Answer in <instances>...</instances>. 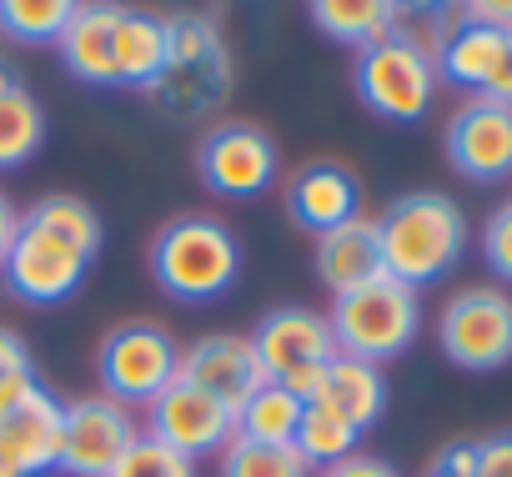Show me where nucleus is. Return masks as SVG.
I'll return each mask as SVG.
<instances>
[{
	"label": "nucleus",
	"instance_id": "obj_1",
	"mask_svg": "<svg viewBox=\"0 0 512 477\" xmlns=\"http://www.w3.org/2000/svg\"><path fill=\"white\" fill-rule=\"evenodd\" d=\"M382 272L402 287L442 282L467 252V216L442 191H407L377 216Z\"/></svg>",
	"mask_w": 512,
	"mask_h": 477
},
{
	"label": "nucleus",
	"instance_id": "obj_2",
	"mask_svg": "<svg viewBox=\"0 0 512 477\" xmlns=\"http://www.w3.org/2000/svg\"><path fill=\"white\" fill-rule=\"evenodd\" d=\"M151 277L171 302L206 307L241 282V242L221 216H171L151 242Z\"/></svg>",
	"mask_w": 512,
	"mask_h": 477
},
{
	"label": "nucleus",
	"instance_id": "obj_3",
	"mask_svg": "<svg viewBox=\"0 0 512 477\" xmlns=\"http://www.w3.org/2000/svg\"><path fill=\"white\" fill-rule=\"evenodd\" d=\"M166 26H171L166 61L146 96L171 121H196V116L221 111L231 96V81H236V61H231L221 26L196 11H176V16H166Z\"/></svg>",
	"mask_w": 512,
	"mask_h": 477
},
{
	"label": "nucleus",
	"instance_id": "obj_4",
	"mask_svg": "<svg viewBox=\"0 0 512 477\" xmlns=\"http://www.w3.org/2000/svg\"><path fill=\"white\" fill-rule=\"evenodd\" d=\"M327 327H332V342H337L342 357H362V362H377L382 367V362L402 357L417 342L422 302H417L412 287H402L397 277L382 272L377 282L332 297Z\"/></svg>",
	"mask_w": 512,
	"mask_h": 477
},
{
	"label": "nucleus",
	"instance_id": "obj_5",
	"mask_svg": "<svg viewBox=\"0 0 512 477\" xmlns=\"http://www.w3.org/2000/svg\"><path fill=\"white\" fill-rule=\"evenodd\" d=\"M352 86H357V101L382 116V121H422L432 111V96H437V56L432 46H422L417 36H402V31H387L382 41L362 46L357 51V66H352Z\"/></svg>",
	"mask_w": 512,
	"mask_h": 477
},
{
	"label": "nucleus",
	"instance_id": "obj_6",
	"mask_svg": "<svg viewBox=\"0 0 512 477\" xmlns=\"http://www.w3.org/2000/svg\"><path fill=\"white\" fill-rule=\"evenodd\" d=\"M96 377H101V397H116L121 407L151 402L181 377V347L156 322H121L101 337Z\"/></svg>",
	"mask_w": 512,
	"mask_h": 477
},
{
	"label": "nucleus",
	"instance_id": "obj_7",
	"mask_svg": "<svg viewBox=\"0 0 512 477\" xmlns=\"http://www.w3.org/2000/svg\"><path fill=\"white\" fill-rule=\"evenodd\" d=\"M277 171H282V151L272 131H262L256 121H216L196 141V176L216 196L231 201L267 196L277 186Z\"/></svg>",
	"mask_w": 512,
	"mask_h": 477
},
{
	"label": "nucleus",
	"instance_id": "obj_8",
	"mask_svg": "<svg viewBox=\"0 0 512 477\" xmlns=\"http://www.w3.org/2000/svg\"><path fill=\"white\" fill-rule=\"evenodd\" d=\"M442 357L462 372H497L512 362V297L502 287H462L437 317Z\"/></svg>",
	"mask_w": 512,
	"mask_h": 477
},
{
	"label": "nucleus",
	"instance_id": "obj_9",
	"mask_svg": "<svg viewBox=\"0 0 512 477\" xmlns=\"http://www.w3.org/2000/svg\"><path fill=\"white\" fill-rule=\"evenodd\" d=\"M251 347H256V362H262L267 382H282L302 402L312 397L322 367L337 357L332 327L312 307H277V312H267L262 327L251 332Z\"/></svg>",
	"mask_w": 512,
	"mask_h": 477
},
{
	"label": "nucleus",
	"instance_id": "obj_10",
	"mask_svg": "<svg viewBox=\"0 0 512 477\" xmlns=\"http://www.w3.org/2000/svg\"><path fill=\"white\" fill-rule=\"evenodd\" d=\"M91 272V257H81L76 247H66L61 236L31 226L21 216V231L16 242L6 252V262H0V282H6V292L26 307H61L81 292Z\"/></svg>",
	"mask_w": 512,
	"mask_h": 477
},
{
	"label": "nucleus",
	"instance_id": "obj_11",
	"mask_svg": "<svg viewBox=\"0 0 512 477\" xmlns=\"http://www.w3.org/2000/svg\"><path fill=\"white\" fill-rule=\"evenodd\" d=\"M136 437H141V427H136L131 407H121L116 397H76V402H66L56 472H66V477H111V467L126 457V447Z\"/></svg>",
	"mask_w": 512,
	"mask_h": 477
},
{
	"label": "nucleus",
	"instance_id": "obj_12",
	"mask_svg": "<svg viewBox=\"0 0 512 477\" xmlns=\"http://www.w3.org/2000/svg\"><path fill=\"white\" fill-rule=\"evenodd\" d=\"M151 422H146V432L151 437H161L166 447H176L181 457H211V452H221L231 437H236V412L221 402V397H211V392H201L196 382H186V377H176L166 392H156L151 402Z\"/></svg>",
	"mask_w": 512,
	"mask_h": 477
},
{
	"label": "nucleus",
	"instance_id": "obj_13",
	"mask_svg": "<svg viewBox=\"0 0 512 477\" xmlns=\"http://www.w3.org/2000/svg\"><path fill=\"white\" fill-rule=\"evenodd\" d=\"M447 161L467 181H507L512 176V106L472 96L447 121Z\"/></svg>",
	"mask_w": 512,
	"mask_h": 477
},
{
	"label": "nucleus",
	"instance_id": "obj_14",
	"mask_svg": "<svg viewBox=\"0 0 512 477\" xmlns=\"http://www.w3.org/2000/svg\"><path fill=\"white\" fill-rule=\"evenodd\" d=\"M181 377L196 382L201 392L221 397L231 412L256 387H267V372L256 362L251 337H236V332H211V337H196L191 347H181Z\"/></svg>",
	"mask_w": 512,
	"mask_h": 477
},
{
	"label": "nucleus",
	"instance_id": "obj_15",
	"mask_svg": "<svg viewBox=\"0 0 512 477\" xmlns=\"http://www.w3.org/2000/svg\"><path fill=\"white\" fill-rule=\"evenodd\" d=\"M287 216L302 231L327 236V231H337V226L362 216V181L342 161H307L287 181Z\"/></svg>",
	"mask_w": 512,
	"mask_h": 477
},
{
	"label": "nucleus",
	"instance_id": "obj_16",
	"mask_svg": "<svg viewBox=\"0 0 512 477\" xmlns=\"http://www.w3.org/2000/svg\"><path fill=\"white\" fill-rule=\"evenodd\" d=\"M121 11L116 0H81V11L71 16V26L61 31L56 51L66 61V71L86 86H116V31H121Z\"/></svg>",
	"mask_w": 512,
	"mask_h": 477
},
{
	"label": "nucleus",
	"instance_id": "obj_17",
	"mask_svg": "<svg viewBox=\"0 0 512 477\" xmlns=\"http://www.w3.org/2000/svg\"><path fill=\"white\" fill-rule=\"evenodd\" d=\"M307 402H317V407L337 412L347 427L367 432V427H377V417L387 412V377H382L377 362H362V357H342V352H337V357L322 367V377H317V387H312Z\"/></svg>",
	"mask_w": 512,
	"mask_h": 477
},
{
	"label": "nucleus",
	"instance_id": "obj_18",
	"mask_svg": "<svg viewBox=\"0 0 512 477\" xmlns=\"http://www.w3.org/2000/svg\"><path fill=\"white\" fill-rule=\"evenodd\" d=\"M61 422H66V402L41 382L6 422H0V447H6L31 477L56 472V452H61Z\"/></svg>",
	"mask_w": 512,
	"mask_h": 477
},
{
	"label": "nucleus",
	"instance_id": "obj_19",
	"mask_svg": "<svg viewBox=\"0 0 512 477\" xmlns=\"http://www.w3.org/2000/svg\"><path fill=\"white\" fill-rule=\"evenodd\" d=\"M317 277L332 297L367 287L382 277V247H377V221L357 216L327 236H317Z\"/></svg>",
	"mask_w": 512,
	"mask_h": 477
},
{
	"label": "nucleus",
	"instance_id": "obj_20",
	"mask_svg": "<svg viewBox=\"0 0 512 477\" xmlns=\"http://www.w3.org/2000/svg\"><path fill=\"white\" fill-rule=\"evenodd\" d=\"M502 46H507V31L497 26H482V21H457L437 46V76L462 86V91H487V81L497 76V61H502Z\"/></svg>",
	"mask_w": 512,
	"mask_h": 477
},
{
	"label": "nucleus",
	"instance_id": "obj_21",
	"mask_svg": "<svg viewBox=\"0 0 512 477\" xmlns=\"http://www.w3.org/2000/svg\"><path fill=\"white\" fill-rule=\"evenodd\" d=\"M166 16L156 11H136L126 6L121 11V31H116V86L126 91H151L161 61H166Z\"/></svg>",
	"mask_w": 512,
	"mask_h": 477
},
{
	"label": "nucleus",
	"instance_id": "obj_22",
	"mask_svg": "<svg viewBox=\"0 0 512 477\" xmlns=\"http://www.w3.org/2000/svg\"><path fill=\"white\" fill-rule=\"evenodd\" d=\"M46 141V111L16 76L0 81V171L26 166Z\"/></svg>",
	"mask_w": 512,
	"mask_h": 477
},
{
	"label": "nucleus",
	"instance_id": "obj_23",
	"mask_svg": "<svg viewBox=\"0 0 512 477\" xmlns=\"http://www.w3.org/2000/svg\"><path fill=\"white\" fill-rule=\"evenodd\" d=\"M307 16L327 41L357 46V51L382 41L387 31H397L392 26V0H307Z\"/></svg>",
	"mask_w": 512,
	"mask_h": 477
},
{
	"label": "nucleus",
	"instance_id": "obj_24",
	"mask_svg": "<svg viewBox=\"0 0 512 477\" xmlns=\"http://www.w3.org/2000/svg\"><path fill=\"white\" fill-rule=\"evenodd\" d=\"M302 397L287 392L282 382H267L256 387L241 407H236V437H251V442H292L297 437V422H302Z\"/></svg>",
	"mask_w": 512,
	"mask_h": 477
},
{
	"label": "nucleus",
	"instance_id": "obj_25",
	"mask_svg": "<svg viewBox=\"0 0 512 477\" xmlns=\"http://www.w3.org/2000/svg\"><path fill=\"white\" fill-rule=\"evenodd\" d=\"M31 226H41V231H51V236H61L66 247H76L81 257H91L96 262V252H101V216H96V206L91 201H81V196H66V191H56V196H41L31 211H21Z\"/></svg>",
	"mask_w": 512,
	"mask_h": 477
},
{
	"label": "nucleus",
	"instance_id": "obj_26",
	"mask_svg": "<svg viewBox=\"0 0 512 477\" xmlns=\"http://www.w3.org/2000/svg\"><path fill=\"white\" fill-rule=\"evenodd\" d=\"M81 0H0V36L16 46H56Z\"/></svg>",
	"mask_w": 512,
	"mask_h": 477
},
{
	"label": "nucleus",
	"instance_id": "obj_27",
	"mask_svg": "<svg viewBox=\"0 0 512 477\" xmlns=\"http://www.w3.org/2000/svg\"><path fill=\"white\" fill-rule=\"evenodd\" d=\"M357 442H362V432H357V427H347L337 412H327V407H317V402H307V407H302V422H297L292 447L307 457V467H312V472H322V467H332V462L352 457V452H357Z\"/></svg>",
	"mask_w": 512,
	"mask_h": 477
},
{
	"label": "nucleus",
	"instance_id": "obj_28",
	"mask_svg": "<svg viewBox=\"0 0 512 477\" xmlns=\"http://www.w3.org/2000/svg\"><path fill=\"white\" fill-rule=\"evenodd\" d=\"M221 477H312V467H307V457L292 442L231 437L221 447Z\"/></svg>",
	"mask_w": 512,
	"mask_h": 477
},
{
	"label": "nucleus",
	"instance_id": "obj_29",
	"mask_svg": "<svg viewBox=\"0 0 512 477\" xmlns=\"http://www.w3.org/2000/svg\"><path fill=\"white\" fill-rule=\"evenodd\" d=\"M462 21V0H392V26L402 36H417L422 46H437Z\"/></svg>",
	"mask_w": 512,
	"mask_h": 477
},
{
	"label": "nucleus",
	"instance_id": "obj_30",
	"mask_svg": "<svg viewBox=\"0 0 512 477\" xmlns=\"http://www.w3.org/2000/svg\"><path fill=\"white\" fill-rule=\"evenodd\" d=\"M111 477H196V462L181 457L176 447H166L161 437L141 432V437L126 447V457L111 467Z\"/></svg>",
	"mask_w": 512,
	"mask_h": 477
},
{
	"label": "nucleus",
	"instance_id": "obj_31",
	"mask_svg": "<svg viewBox=\"0 0 512 477\" xmlns=\"http://www.w3.org/2000/svg\"><path fill=\"white\" fill-rule=\"evenodd\" d=\"M482 257H487V267L502 282H512V201H502L487 216V226H482Z\"/></svg>",
	"mask_w": 512,
	"mask_h": 477
},
{
	"label": "nucleus",
	"instance_id": "obj_32",
	"mask_svg": "<svg viewBox=\"0 0 512 477\" xmlns=\"http://www.w3.org/2000/svg\"><path fill=\"white\" fill-rule=\"evenodd\" d=\"M427 477H477V442H447L432 457Z\"/></svg>",
	"mask_w": 512,
	"mask_h": 477
},
{
	"label": "nucleus",
	"instance_id": "obj_33",
	"mask_svg": "<svg viewBox=\"0 0 512 477\" xmlns=\"http://www.w3.org/2000/svg\"><path fill=\"white\" fill-rule=\"evenodd\" d=\"M477 477H512V432L477 442Z\"/></svg>",
	"mask_w": 512,
	"mask_h": 477
},
{
	"label": "nucleus",
	"instance_id": "obj_34",
	"mask_svg": "<svg viewBox=\"0 0 512 477\" xmlns=\"http://www.w3.org/2000/svg\"><path fill=\"white\" fill-rule=\"evenodd\" d=\"M317 477H402L392 462H382V457H372V452H352V457H342V462H332V467H322Z\"/></svg>",
	"mask_w": 512,
	"mask_h": 477
},
{
	"label": "nucleus",
	"instance_id": "obj_35",
	"mask_svg": "<svg viewBox=\"0 0 512 477\" xmlns=\"http://www.w3.org/2000/svg\"><path fill=\"white\" fill-rule=\"evenodd\" d=\"M26 367H36V362H31L26 337H21V332H11V327H0V382L16 377V372H26Z\"/></svg>",
	"mask_w": 512,
	"mask_h": 477
},
{
	"label": "nucleus",
	"instance_id": "obj_36",
	"mask_svg": "<svg viewBox=\"0 0 512 477\" xmlns=\"http://www.w3.org/2000/svg\"><path fill=\"white\" fill-rule=\"evenodd\" d=\"M36 387H41V372H36V367H26V372H16V377L0 382V422H6V417H11Z\"/></svg>",
	"mask_w": 512,
	"mask_h": 477
},
{
	"label": "nucleus",
	"instance_id": "obj_37",
	"mask_svg": "<svg viewBox=\"0 0 512 477\" xmlns=\"http://www.w3.org/2000/svg\"><path fill=\"white\" fill-rule=\"evenodd\" d=\"M462 21H482V26L512 31V0H462Z\"/></svg>",
	"mask_w": 512,
	"mask_h": 477
},
{
	"label": "nucleus",
	"instance_id": "obj_38",
	"mask_svg": "<svg viewBox=\"0 0 512 477\" xmlns=\"http://www.w3.org/2000/svg\"><path fill=\"white\" fill-rule=\"evenodd\" d=\"M487 101H502V106H512V31H507V46H502V61H497V76L487 81V91H482Z\"/></svg>",
	"mask_w": 512,
	"mask_h": 477
},
{
	"label": "nucleus",
	"instance_id": "obj_39",
	"mask_svg": "<svg viewBox=\"0 0 512 477\" xmlns=\"http://www.w3.org/2000/svg\"><path fill=\"white\" fill-rule=\"evenodd\" d=\"M16 231H21V211L0 196V262H6V252H11V242H16Z\"/></svg>",
	"mask_w": 512,
	"mask_h": 477
},
{
	"label": "nucleus",
	"instance_id": "obj_40",
	"mask_svg": "<svg viewBox=\"0 0 512 477\" xmlns=\"http://www.w3.org/2000/svg\"><path fill=\"white\" fill-rule=\"evenodd\" d=\"M0 477H31V472H26V467H21V462L6 452V447H0Z\"/></svg>",
	"mask_w": 512,
	"mask_h": 477
},
{
	"label": "nucleus",
	"instance_id": "obj_41",
	"mask_svg": "<svg viewBox=\"0 0 512 477\" xmlns=\"http://www.w3.org/2000/svg\"><path fill=\"white\" fill-rule=\"evenodd\" d=\"M0 81H6V61H0Z\"/></svg>",
	"mask_w": 512,
	"mask_h": 477
}]
</instances>
